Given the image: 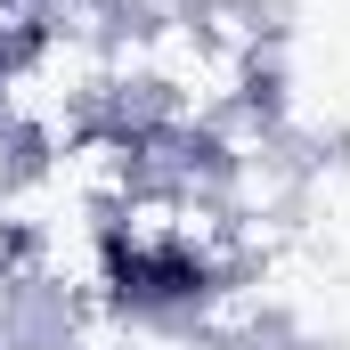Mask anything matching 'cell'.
<instances>
[{"label":"cell","mask_w":350,"mask_h":350,"mask_svg":"<svg viewBox=\"0 0 350 350\" xmlns=\"http://www.w3.org/2000/svg\"><path fill=\"white\" fill-rule=\"evenodd\" d=\"M0 350H49V342H25V334H8V342H0Z\"/></svg>","instance_id":"1"}]
</instances>
